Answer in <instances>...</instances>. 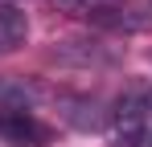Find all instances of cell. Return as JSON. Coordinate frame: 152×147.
Listing matches in <instances>:
<instances>
[{
  "label": "cell",
  "mask_w": 152,
  "mask_h": 147,
  "mask_svg": "<svg viewBox=\"0 0 152 147\" xmlns=\"http://www.w3.org/2000/svg\"><path fill=\"white\" fill-rule=\"evenodd\" d=\"M0 139L4 143H25V147H45L53 139V131L33 110H25L21 102H0Z\"/></svg>",
  "instance_id": "7a4b0ae2"
},
{
  "label": "cell",
  "mask_w": 152,
  "mask_h": 147,
  "mask_svg": "<svg viewBox=\"0 0 152 147\" xmlns=\"http://www.w3.org/2000/svg\"><path fill=\"white\" fill-rule=\"evenodd\" d=\"M111 147H152V102L144 90L127 94L111 115Z\"/></svg>",
  "instance_id": "6da1fadb"
},
{
  "label": "cell",
  "mask_w": 152,
  "mask_h": 147,
  "mask_svg": "<svg viewBox=\"0 0 152 147\" xmlns=\"http://www.w3.org/2000/svg\"><path fill=\"white\" fill-rule=\"evenodd\" d=\"M29 37V17L12 4H0V49H17Z\"/></svg>",
  "instance_id": "3957f363"
}]
</instances>
